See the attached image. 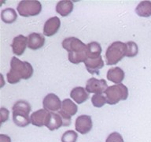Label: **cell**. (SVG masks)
<instances>
[{
	"label": "cell",
	"instance_id": "cell-1",
	"mask_svg": "<svg viewBox=\"0 0 151 142\" xmlns=\"http://www.w3.org/2000/svg\"><path fill=\"white\" fill-rule=\"evenodd\" d=\"M33 75V67L28 62H23L17 57L10 61V70L6 74L7 81L11 85L20 82L21 79L28 80Z\"/></svg>",
	"mask_w": 151,
	"mask_h": 142
},
{
	"label": "cell",
	"instance_id": "cell-2",
	"mask_svg": "<svg viewBox=\"0 0 151 142\" xmlns=\"http://www.w3.org/2000/svg\"><path fill=\"white\" fill-rule=\"evenodd\" d=\"M62 47L68 51V59L73 64L84 62L87 57V45L76 37L65 38L61 43Z\"/></svg>",
	"mask_w": 151,
	"mask_h": 142
},
{
	"label": "cell",
	"instance_id": "cell-3",
	"mask_svg": "<svg viewBox=\"0 0 151 142\" xmlns=\"http://www.w3.org/2000/svg\"><path fill=\"white\" fill-rule=\"evenodd\" d=\"M31 104L26 100H18L12 107L13 121L19 127H25L31 123L29 114L31 112Z\"/></svg>",
	"mask_w": 151,
	"mask_h": 142
},
{
	"label": "cell",
	"instance_id": "cell-4",
	"mask_svg": "<svg viewBox=\"0 0 151 142\" xmlns=\"http://www.w3.org/2000/svg\"><path fill=\"white\" fill-rule=\"evenodd\" d=\"M127 43L121 41L112 43L106 51V64L109 66L118 63L124 56L127 55Z\"/></svg>",
	"mask_w": 151,
	"mask_h": 142
},
{
	"label": "cell",
	"instance_id": "cell-5",
	"mask_svg": "<svg viewBox=\"0 0 151 142\" xmlns=\"http://www.w3.org/2000/svg\"><path fill=\"white\" fill-rule=\"evenodd\" d=\"M107 104L110 105L118 104L121 100H126L128 96V89L124 84L109 86L105 92Z\"/></svg>",
	"mask_w": 151,
	"mask_h": 142
},
{
	"label": "cell",
	"instance_id": "cell-6",
	"mask_svg": "<svg viewBox=\"0 0 151 142\" xmlns=\"http://www.w3.org/2000/svg\"><path fill=\"white\" fill-rule=\"evenodd\" d=\"M17 12L22 17H33L39 15L42 10V5L39 1L22 0L17 5Z\"/></svg>",
	"mask_w": 151,
	"mask_h": 142
},
{
	"label": "cell",
	"instance_id": "cell-7",
	"mask_svg": "<svg viewBox=\"0 0 151 142\" xmlns=\"http://www.w3.org/2000/svg\"><path fill=\"white\" fill-rule=\"evenodd\" d=\"M77 111L78 106L74 102L69 99H64L61 104V110L58 111V114L63 120V126H68L71 125V118L77 113Z\"/></svg>",
	"mask_w": 151,
	"mask_h": 142
},
{
	"label": "cell",
	"instance_id": "cell-8",
	"mask_svg": "<svg viewBox=\"0 0 151 142\" xmlns=\"http://www.w3.org/2000/svg\"><path fill=\"white\" fill-rule=\"evenodd\" d=\"M85 88L88 93L102 94V93H105L106 90L108 88V85L106 80L104 79L99 80L97 78H91L87 81Z\"/></svg>",
	"mask_w": 151,
	"mask_h": 142
},
{
	"label": "cell",
	"instance_id": "cell-9",
	"mask_svg": "<svg viewBox=\"0 0 151 142\" xmlns=\"http://www.w3.org/2000/svg\"><path fill=\"white\" fill-rule=\"evenodd\" d=\"M50 116V112L44 108L40 109L31 114V123L38 127H42L44 125L46 126L49 121Z\"/></svg>",
	"mask_w": 151,
	"mask_h": 142
},
{
	"label": "cell",
	"instance_id": "cell-10",
	"mask_svg": "<svg viewBox=\"0 0 151 142\" xmlns=\"http://www.w3.org/2000/svg\"><path fill=\"white\" fill-rule=\"evenodd\" d=\"M62 102L57 95L54 93H49L44 97L42 100V106L47 111L50 112H55L60 111Z\"/></svg>",
	"mask_w": 151,
	"mask_h": 142
},
{
	"label": "cell",
	"instance_id": "cell-11",
	"mask_svg": "<svg viewBox=\"0 0 151 142\" xmlns=\"http://www.w3.org/2000/svg\"><path fill=\"white\" fill-rule=\"evenodd\" d=\"M93 123H92L91 117L90 115H80L76 118L75 122L76 130L81 134H87L92 129Z\"/></svg>",
	"mask_w": 151,
	"mask_h": 142
},
{
	"label": "cell",
	"instance_id": "cell-12",
	"mask_svg": "<svg viewBox=\"0 0 151 142\" xmlns=\"http://www.w3.org/2000/svg\"><path fill=\"white\" fill-rule=\"evenodd\" d=\"M85 67L91 74H99V70L104 66V61L101 56L98 58H86Z\"/></svg>",
	"mask_w": 151,
	"mask_h": 142
},
{
	"label": "cell",
	"instance_id": "cell-13",
	"mask_svg": "<svg viewBox=\"0 0 151 142\" xmlns=\"http://www.w3.org/2000/svg\"><path fill=\"white\" fill-rule=\"evenodd\" d=\"M61 26V21L58 17H53L47 20L43 26V34L46 36L55 35Z\"/></svg>",
	"mask_w": 151,
	"mask_h": 142
},
{
	"label": "cell",
	"instance_id": "cell-14",
	"mask_svg": "<svg viewBox=\"0 0 151 142\" xmlns=\"http://www.w3.org/2000/svg\"><path fill=\"white\" fill-rule=\"evenodd\" d=\"M27 46H28V37H25L23 35L17 36L16 37L14 38L11 43V47L14 54L18 56L24 54Z\"/></svg>",
	"mask_w": 151,
	"mask_h": 142
},
{
	"label": "cell",
	"instance_id": "cell-15",
	"mask_svg": "<svg viewBox=\"0 0 151 142\" xmlns=\"http://www.w3.org/2000/svg\"><path fill=\"white\" fill-rule=\"evenodd\" d=\"M44 36L37 33H32L28 36V47L29 49L35 51L42 47L45 44Z\"/></svg>",
	"mask_w": 151,
	"mask_h": 142
},
{
	"label": "cell",
	"instance_id": "cell-16",
	"mask_svg": "<svg viewBox=\"0 0 151 142\" xmlns=\"http://www.w3.org/2000/svg\"><path fill=\"white\" fill-rule=\"evenodd\" d=\"M71 98L78 104H81L87 101L89 98V93L86 88L83 87H76L70 92Z\"/></svg>",
	"mask_w": 151,
	"mask_h": 142
},
{
	"label": "cell",
	"instance_id": "cell-17",
	"mask_svg": "<svg viewBox=\"0 0 151 142\" xmlns=\"http://www.w3.org/2000/svg\"><path fill=\"white\" fill-rule=\"evenodd\" d=\"M124 72L122 69L120 67H114V68L109 69L107 72V79L109 81L115 83L116 85L121 84L123 80L124 79Z\"/></svg>",
	"mask_w": 151,
	"mask_h": 142
},
{
	"label": "cell",
	"instance_id": "cell-18",
	"mask_svg": "<svg viewBox=\"0 0 151 142\" xmlns=\"http://www.w3.org/2000/svg\"><path fill=\"white\" fill-rule=\"evenodd\" d=\"M56 12L62 17H66L72 13L73 9V2L69 0H62L57 3Z\"/></svg>",
	"mask_w": 151,
	"mask_h": 142
},
{
	"label": "cell",
	"instance_id": "cell-19",
	"mask_svg": "<svg viewBox=\"0 0 151 142\" xmlns=\"http://www.w3.org/2000/svg\"><path fill=\"white\" fill-rule=\"evenodd\" d=\"M46 126L50 131H54V130H58L61 126H63V120H62L61 115L58 113L57 114L55 112H50L49 121Z\"/></svg>",
	"mask_w": 151,
	"mask_h": 142
},
{
	"label": "cell",
	"instance_id": "cell-20",
	"mask_svg": "<svg viewBox=\"0 0 151 142\" xmlns=\"http://www.w3.org/2000/svg\"><path fill=\"white\" fill-rule=\"evenodd\" d=\"M135 13L139 17H149L151 16V1H142L135 8Z\"/></svg>",
	"mask_w": 151,
	"mask_h": 142
},
{
	"label": "cell",
	"instance_id": "cell-21",
	"mask_svg": "<svg viewBox=\"0 0 151 142\" xmlns=\"http://www.w3.org/2000/svg\"><path fill=\"white\" fill-rule=\"evenodd\" d=\"M1 18L4 23L12 24L17 18V14L13 8H6L1 12Z\"/></svg>",
	"mask_w": 151,
	"mask_h": 142
},
{
	"label": "cell",
	"instance_id": "cell-22",
	"mask_svg": "<svg viewBox=\"0 0 151 142\" xmlns=\"http://www.w3.org/2000/svg\"><path fill=\"white\" fill-rule=\"evenodd\" d=\"M101 47L99 43L93 41L87 44V57L86 58H98L101 56Z\"/></svg>",
	"mask_w": 151,
	"mask_h": 142
},
{
	"label": "cell",
	"instance_id": "cell-23",
	"mask_svg": "<svg viewBox=\"0 0 151 142\" xmlns=\"http://www.w3.org/2000/svg\"><path fill=\"white\" fill-rule=\"evenodd\" d=\"M91 103L94 107H101L106 104H107L106 96L102 94H94L91 97Z\"/></svg>",
	"mask_w": 151,
	"mask_h": 142
},
{
	"label": "cell",
	"instance_id": "cell-24",
	"mask_svg": "<svg viewBox=\"0 0 151 142\" xmlns=\"http://www.w3.org/2000/svg\"><path fill=\"white\" fill-rule=\"evenodd\" d=\"M78 138L77 133L74 130H67L61 136V142H76Z\"/></svg>",
	"mask_w": 151,
	"mask_h": 142
},
{
	"label": "cell",
	"instance_id": "cell-25",
	"mask_svg": "<svg viewBox=\"0 0 151 142\" xmlns=\"http://www.w3.org/2000/svg\"><path fill=\"white\" fill-rule=\"evenodd\" d=\"M127 51L126 56L128 58H133V57L136 56L139 52V47H138L136 43L133 42V41H128L127 43Z\"/></svg>",
	"mask_w": 151,
	"mask_h": 142
},
{
	"label": "cell",
	"instance_id": "cell-26",
	"mask_svg": "<svg viewBox=\"0 0 151 142\" xmlns=\"http://www.w3.org/2000/svg\"><path fill=\"white\" fill-rule=\"evenodd\" d=\"M106 142H124L123 137L117 132L111 133L106 140Z\"/></svg>",
	"mask_w": 151,
	"mask_h": 142
},
{
	"label": "cell",
	"instance_id": "cell-27",
	"mask_svg": "<svg viewBox=\"0 0 151 142\" xmlns=\"http://www.w3.org/2000/svg\"><path fill=\"white\" fill-rule=\"evenodd\" d=\"M0 112H1V124H2V123L5 122L6 121L8 120L9 112V111H8L6 108H5V107H2L1 110H0Z\"/></svg>",
	"mask_w": 151,
	"mask_h": 142
},
{
	"label": "cell",
	"instance_id": "cell-28",
	"mask_svg": "<svg viewBox=\"0 0 151 142\" xmlns=\"http://www.w3.org/2000/svg\"><path fill=\"white\" fill-rule=\"evenodd\" d=\"M0 142H11V139L7 135L0 134Z\"/></svg>",
	"mask_w": 151,
	"mask_h": 142
}]
</instances>
